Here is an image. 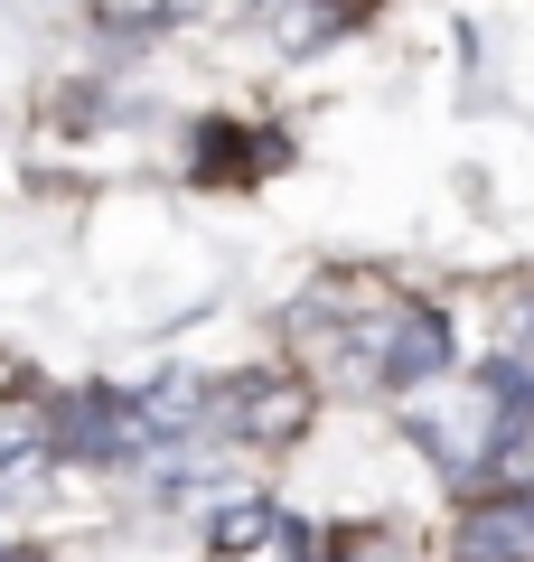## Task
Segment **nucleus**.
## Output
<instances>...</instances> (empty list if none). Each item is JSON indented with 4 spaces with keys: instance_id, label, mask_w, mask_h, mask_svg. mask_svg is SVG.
I'll return each mask as SVG.
<instances>
[{
    "instance_id": "f257e3e1",
    "label": "nucleus",
    "mask_w": 534,
    "mask_h": 562,
    "mask_svg": "<svg viewBox=\"0 0 534 562\" xmlns=\"http://www.w3.org/2000/svg\"><path fill=\"white\" fill-rule=\"evenodd\" d=\"M525 422H534V413L488 375V366H478L469 384H450L441 403H403V431H413V450H422V460H432L450 487L488 479V469L515 450V431H525Z\"/></svg>"
},
{
    "instance_id": "f03ea898",
    "label": "nucleus",
    "mask_w": 534,
    "mask_h": 562,
    "mask_svg": "<svg viewBox=\"0 0 534 562\" xmlns=\"http://www.w3.org/2000/svg\"><path fill=\"white\" fill-rule=\"evenodd\" d=\"M310 422V384H291L281 366H244V375H216V403H207V431L244 450H281L300 441Z\"/></svg>"
},
{
    "instance_id": "7ed1b4c3",
    "label": "nucleus",
    "mask_w": 534,
    "mask_h": 562,
    "mask_svg": "<svg viewBox=\"0 0 534 562\" xmlns=\"http://www.w3.org/2000/svg\"><path fill=\"white\" fill-rule=\"evenodd\" d=\"M47 441L76 469H141V422H132V394H122V384H76V394H57L47 403Z\"/></svg>"
},
{
    "instance_id": "20e7f679",
    "label": "nucleus",
    "mask_w": 534,
    "mask_h": 562,
    "mask_svg": "<svg viewBox=\"0 0 534 562\" xmlns=\"http://www.w3.org/2000/svg\"><path fill=\"white\" fill-rule=\"evenodd\" d=\"M450 562H534V479H488L459 487V525H450Z\"/></svg>"
},
{
    "instance_id": "39448f33",
    "label": "nucleus",
    "mask_w": 534,
    "mask_h": 562,
    "mask_svg": "<svg viewBox=\"0 0 534 562\" xmlns=\"http://www.w3.org/2000/svg\"><path fill=\"white\" fill-rule=\"evenodd\" d=\"M291 169V132L281 122H244V113H207L198 122V160L188 179L198 188H263Z\"/></svg>"
},
{
    "instance_id": "423d86ee",
    "label": "nucleus",
    "mask_w": 534,
    "mask_h": 562,
    "mask_svg": "<svg viewBox=\"0 0 534 562\" xmlns=\"http://www.w3.org/2000/svg\"><path fill=\"white\" fill-rule=\"evenodd\" d=\"M450 366H459L450 319H441V310H422V301H403L394 328H385V357H376V394H422V384H441Z\"/></svg>"
},
{
    "instance_id": "0eeeda50",
    "label": "nucleus",
    "mask_w": 534,
    "mask_h": 562,
    "mask_svg": "<svg viewBox=\"0 0 534 562\" xmlns=\"http://www.w3.org/2000/svg\"><path fill=\"white\" fill-rule=\"evenodd\" d=\"M254 543H281V506L272 497H235V506H216L207 516V553H254Z\"/></svg>"
},
{
    "instance_id": "6e6552de",
    "label": "nucleus",
    "mask_w": 534,
    "mask_h": 562,
    "mask_svg": "<svg viewBox=\"0 0 534 562\" xmlns=\"http://www.w3.org/2000/svg\"><path fill=\"white\" fill-rule=\"evenodd\" d=\"M47 460H57V441H0V506H10V497H29Z\"/></svg>"
},
{
    "instance_id": "1a4fd4ad",
    "label": "nucleus",
    "mask_w": 534,
    "mask_h": 562,
    "mask_svg": "<svg viewBox=\"0 0 534 562\" xmlns=\"http://www.w3.org/2000/svg\"><path fill=\"white\" fill-rule=\"evenodd\" d=\"M319 10H329L337 29H356V20H366V10H376V0H319Z\"/></svg>"
},
{
    "instance_id": "9d476101",
    "label": "nucleus",
    "mask_w": 534,
    "mask_h": 562,
    "mask_svg": "<svg viewBox=\"0 0 534 562\" xmlns=\"http://www.w3.org/2000/svg\"><path fill=\"white\" fill-rule=\"evenodd\" d=\"M0 562H47V553H38V543H0Z\"/></svg>"
}]
</instances>
